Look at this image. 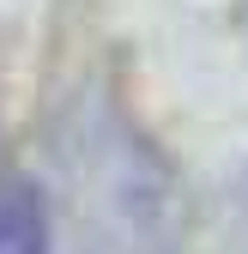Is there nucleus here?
<instances>
[{
    "label": "nucleus",
    "instance_id": "nucleus-1",
    "mask_svg": "<svg viewBox=\"0 0 248 254\" xmlns=\"http://www.w3.org/2000/svg\"><path fill=\"white\" fill-rule=\"evenodd\" d=\"M0 254H49L43 200L24 176L0 170Z\"/></svg>",
    "mask_w": 248,
    "mask_h": 254
}]
</instances>
